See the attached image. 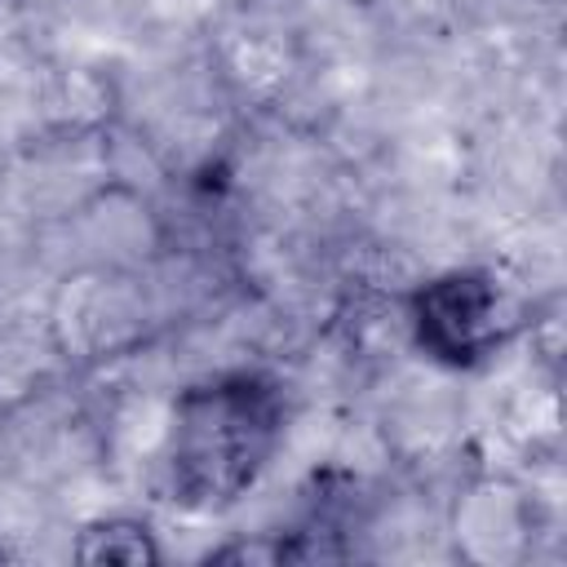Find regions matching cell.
<instances>
[{
  "label": "cell",
  "instance_id": "obj_1",
  "mask_svg": "<svg viewBox=\"0 0 567 567\" xmlns=\"http://www.w3.org/2000/svg\"><path fill=\"white\" fill-rule=\"evenodd\" d=\"M288 394L261 368H221L173 394L164 425V492L182 514L235 509L275 465Z\"/></svg>",
  "mask_w": 567,
  "mask_h": 567
},
{
  "label": "cell",
  "instance_id": "obj_2",
  "mask_svg": "<svg viewBox=\"0 0 567 567\" xmlns=\"http://www.w3.org/2000/svg\"><path fill=\"white\" fill-rule=\"evenodd\" d=\"M403 323L412 346L430 363L447 372H474L492 354H501L527 319H523V301L496 270L452 266L408 288Z\"/></svg>",
  "mask_w": 567,
  "mask_h": 567
},
{
  "label": "cell",
  "instance_id": "obj_3",
  "mask_svg": "<svg viewBox=\"0 0 567 567\" xmlns=\"http://www.w3.org/2000/svg\"><path fill=\"white\" fill-rule=\"evenodd\" d=\"M447 540L461 563L474 567H518L536 554L540 505L509 474H474L456 487L447 505Z\"/></svg>",
  "mask_w": 567,
  "mask_h": 567
},
{
  "label": "cell",
  "instance_id": "obj_4",
  "mask_svg": "<svg viewBox=\"0 0 567 567\" xmlns=\"http://www.w3.org/2000/svg\"><path fill=\"white\" fill-rule=\"evenodd\" d=\"M71 558L84 563V567H102V563L155 567V563H164V545H159V536H155V527L146 518L102 514V518H89L71 536Z\"/></svg>",
  "mask_w": 567,
  "mask_h": 567
},
{
  "label": "cell",
  "instance_id": "obj_5",
  "mask_svg": "<svg viewBox=\"0 0 567 567\" xmlns=\"http://www.w3.org/2000/svg\"><path fill=\"white\" fill-rule=\"evenodd\" d=\"M9 558H18V554H13L9 545H0V563H9Z\"/></svg>",
  "mask_w": 567,
  "mask_h": 567
}]
</instances>
